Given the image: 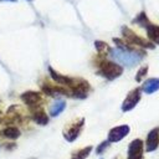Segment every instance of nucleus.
I'll return each instance as SVG.
<instances>
[{"label":"nucleus","mask_w":159,"mask_h":159,"mask_svg":"<svg viewBox=\"0 0 159 159\" xmlns=\"http://www.w3.org/2000/svg\"><path fill=\"white\" fill-rule=\"evenodd\" d=\"M140 96H142V89H140L139 87L132 89V91L127 94L125 99H124L123 103H122V111H123V112L132 111V109L137 106V103L140 101Z\"/></svg>","instance_id":"423d86ee"},{"label":"nucleus","mask_w":159,"mask_h":159,"mask_svg":"<svg viewBox=\"0 0 159 159\" xmlns=\"http://www.w3.org/2000/svg\"><path fill=\"white\" fill-rule=\"evenodd\" d=\"M29 1H31V0H29Z\"/></svg>","instance_id":"b1692460"},{"label":"nucleus","mask_w":159,"mask_h":159,"mask_svg":"<svg viewBox=\"0 0 159 159\" xmlns=\"http://www.w3.org/2000/svg\"><path fill=\"white\" fill-rule=\"evenodd\" d=\"M122 35H123V37L125 39V41L129 45L139 46V47H143V48H150V50H153L155 47L154 43H152L149 40H145L142 36H138L133 30H130L127 26H123L122 27Z\"/></svg>","instance_id":"7ed1b4c3"},{"label":"nucleus","mask_w":159,"mask_h":159,"mask_svg":"<svg viewBox=\"0 0 159 159\" xmlns=\"http://www.w3.org/2000/svg\"><path fill=\"white\" fill-rule=\"evenodd\" d=\"M1 117H2V116H1V112H0V119H1Z\"/></svg>","instance_id":"4be33fe9"},{"label":"nucleus","mask_w":159,"mask_h":159,"mask_svg":"<svg viewBox=\"0 0 159 159\" xmlns=\"http://www.w3.org/2000/svg\"><path fill=\"white\" fill-rule=\"evenodd\" d=\"M41 89L43 93H46L47 96H51V97H58V96H68L71 97V92L68 88L63 87V86H53V84H50V83H43L41 84Z\"/></svg>","instance_id":"0eeeda50"},{"label":"nucleus","mask_w":159,"mask_h":159,"mask_svg":"<svg viewBox=\"0 0 159 159\" xmlns=\"http://www.w3.org/2000/svg\"><path fill=\"white\" fill-rule=\"evenodd\" d=\"M133 22H134V24H138V25H139V26H142V27H144V26L149 22V19L147 17L145 12H144V11H142V12H140V14H139L134 20H133Z\"/></svg>","instance_id":"f3484780"},{"label":"nucleus","mask_w":159,"mask_h":159,"mask_svg":"<svg viewBox=\"0 0 159 159\" xmlns=\"http://www.w3.org/2000/svg\"><path fill=\"white\" fill-rule=\"evenodd\" d=\"M129 130H130V128L127 124H122V125H117V127L112 128L108 133V142L109 143H116V142L122 140L124 137L128 135Z\"/></svg>","instance_id":"6e6552de"},{"label":"nucleus","mask_w":159,"mask_h":159,"mask_svg":"<svg viewBox=\"0 0 159 159\" xmlns=\"http://www.w3.org/2000/svg\"><path fill=\"white\" fill-rule=\"evenodd\" d=\"M94 46H96V48H97V51L99 52L101 56H104L106 52H109V46L103 41H96Z\"/></svg>","instance_id":"a211bd4d"},{"label":"nucleus","mask_w":159,"mask_h":159,"mask_svg":"<svg viewBox=\"0 0 159 159\" xmlns=\"http://www.w3.org/2000/svg\"><path fill=\"white\" fill-rule=\"evenodd\" d=\"M66 108V101L63 99H57L53 102V104L50 108V116L51 117H57L60 113H62Z\"/></svg>","instance_id":"4468645a"},{"label":"nucleus","mask_w":159,"mask_h":159,"mask_svg":"<svg viewBox=\"0 0 159 159\" xmlns=\"http://www.w3.org/2000/svg\"><path fill=\"white\" fill-rule=\"evenodd\" d=\"M111 57L119 65L127 66V67H133L135 65H138L142 60L143 56H145L144 51H127V50H122V48H109Z\"/></svg>","instance_id":"f257e3e1"},{"label":"nucleus","mask_w":159,"mask_h":159,"mask_svg":"<svg viewBox=\"0 0 159 159\" xmlns=\"http://www.w3.org/2000/svg\"><path fill=\"white\" fill-rule=\"evenodd\" d=\"M31 118L35 123H37L40 125H45L48 123V116L43 112L42 107L36 108V109H31Z\"/></svg>","instance_id":"f8f14e48"},{"label":"nucleus","mask_w":159,"mask_h":159,"mask_svg":"<svg viewBox=\"0 0 159 159\" xmlns=\"http://www.w3.org/2000/svg\"><path fill=\"white\" fill-rule=\"evenodd\" d=\"M84 124V119L83 118H78L75 122H72L71 124H68L65 130H63V137L67 142H75L77 139V137L80 135L82 128Z\"/></svg>","instance_id":"20e7f679"},{"label":"nucleus","mask_w":159,"mask_h":159,"mask_svg":"<svg viewBox=\"0 0 159 159\" xmlns=\"http://www.w3.org/2000/svg\"><path fill=\"white\" fill-rule=\"evenodd\" d=\"M91 152H92V145H88V147H86V148H83V149H80V150L76 152L73 155H75L76 159H86V158L89 155Z\"/></svg>","instance_id":"dca6fc26"},{"label":"nucleus","mask_w":159,"mask_h":159,"mask_svg":"<svg viewBox=\"0 0 159 159\" xmlns=\"http://www.w3.org/2000/svg\"><path fill=\"white\" fill-rule=\"evenodd\" d=\"M0 1H16V0H0Z\"/></svg>","instance_id":"412c9836"},{"label":"nucleus","mask_w":159,"mask_h":159,"mask_svg":"<svg viewBox=\"0 0 159 159\" xmlns=\"http://www.w3.org/2000/svg\"><path fill=\"white\" fill-rule=\"evenodd\" d=\"M144 29L147 30V35H148V39L152 43H155V45H159V25H155V24H152L150 21L144 26Z\"/></svg>","instance_id":"9b49d317"},{"label":"nucleus","mask_w":159,"mask_h":159,"mask_svg":"<svg viewBox=\"0 0 159 159\" xmlns=\"http://www.w3.org/2000/svg\"><path fill=\"white\" fill-rule=\"evenodd\" d=\"M158 147H159V127H155L147 135L145 150L147 152H154Z\"/></svg>","instance_id":"9d476101"},{"label":"nucleus","mask_w":159,"mask_h":159,"mask_svg":"<svg viewBox=\"0 0 159 159\" xmlns=\"http://www.w3.org/2000/svg\"><path fill=\"white\" fill-rule=\"evenodd\" d=\"M0 134H1L2 137L7 138V139H17V138L20 137L21 132H20V129L16 128V127H6L5 129H2V130L0 132Z\"/></svg>","instance_id":"2eb2a0df"},{"label":"nucleus","mask_w":159,"mask_h":159,"mask_svg":"<svg viewBox=\"0 0 159 159\" xmlns=\"http://www.w3.org/2000/svg\"><path fill=\"white\" fill-rule=\"evenodd\" d=\"M21 99L22 102L29 106L30 109H36V108H41L42 104V96L40 92H35V91H27L24 92L21 94Z\"/></svg>","instance_id":"39448f33"},{"label":"nucleus","mask_w":159,"mask_h":159,"mask_svg":"<svg viewBox=\"0 0 159 159\" xmlns=\"http://www.w3.org/2000/svg\"><path fill=\"white\" fill-rule=\"evenodd\" d=\"M140 89H142L143 92L148 93V94L157 92V91L159 89V78H149V80H147V81L143 83V86H142Z\"/></svg>","instance_id":"ddd939ff"},{"label":"nucleus","mask_w":159,"mask_h":159,"mask_svg":"<svg viewBox=\"0 0 159 159\" xmlns=\"http://www.w3.org/2000/svg\"><path fill=\"white\" fill-rule=\"evenodd\" d=\"M103 57L104 56H102V58L97 63V67H98L97 73L107 80H114V78L119 77L123 73V67L120 65H118L117 62L104 60Z\"/></svg>","instance_id":"f03ea898"},{"label":"nucleus","mask_w":159,"mask_h":159,"mask_svg":"<svg viewBox=\"0 0 159 159\" xmlns=\"http://www.w3.org/2000/svg\"><path fill=\"white\" fill-rule=\"evenodd\" d=\"M147 72H148V66H143L142 68H139V71L137 72V76H135V81L140 82L144 78V76L147 75Z\"/></svg>","instance_id":"6ab92c4d"},{"label":"nucleus","mask_w":159,"mask_h":159,"mask_svg":"<svg viewBox=\"0 0 159 159\" xmlns=\"http://www.w3.org/2000/svg\"><path fill=\"white\" fill-rule=\"evenodd\" d=\"M109 144H111V143H109L108 140H106V142H102V143H101V144L97 147V149H96L97 154H101V153H103V152H104V150H106V149L109 147Z\"/></svg>","instance_id":"aec40b11"},{"label":"nucleus","mask_w":159,"mask_h":159,"mask_svg":"<svg viewBox=\"0 0 159 159\" xmlns=\"http://www.w3.org/2000/svg\"><path fill=\"white\" fill-rule=\"evenodd\" d=\"M72 159H76V158H72Z\"/></svg>","instance_id":"5701e85b"},{"label":"nucleus","mask_w":159,"mask_h":159,"mask_svg":"<svg viewBox=\"0 0 159 159\" xmlns=\"http://www.w3.org/2000/svg\"><path fill=\"white\" fill-rule=\"evenodd\" d=\"M144 144L142 139H134L129 143L128 147V158L127 159H143Z\"/></svg>","instance_id":"1a4fd4ad"}]
</instances>
